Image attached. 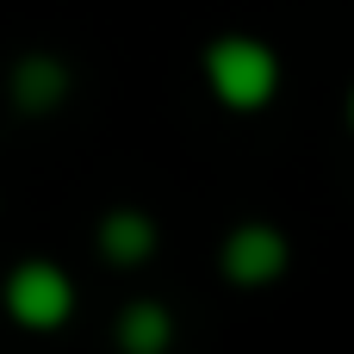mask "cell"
<instances>
[{
  "instance_id": "obj_2",
  "label": "cell",
  "mask_w": 354,
  "mask_h": 354,
  "mask_svg": "<svg viewBox=\"0 0 354 354\" xmlns=\"http://www.w3.org/2000/svg\"><path fill=\"white\" fill-rule=\"evenodd\" d=\"M0 311H6V324H19V330H31V336L62 330V324L75 317V280H68V268H56V261H44V255L12 261L6 280H0Z\"/></svg>"
},
{
  "instance_id": "obj_3",
  "label": "cell",
  "mask_w": 354,
  "mask_h": 354,
  "mask_svg": "<svg viewBox=\"0 0 354 354\" xmlns=\"http://www.w3.org/2000/svg\"><path fill=\"white\" fill-rule=\"evenodd\" d=\"M286 268H292V243H286V230L268 224V218H249V224H236V230L218 243V274H224L230 286H243V292L274 286Z\"/></svg>"
},
{
  "instance_id": "obj_7",
  "label": "cell",
  "mask_w": 354,
  "mask_h": 354,
  "mask_svg": "<svg viewBox=\"0 0 354 354\" xmlns=\"http://www.w3.org/2000/svg\"><path fill=\"white\" fill-rule=\"evenodd\" d=\"M348 131H354V87H348Z\"/></svg>"
},
{
  "instance_id": "obj_5",
  "label": "cell",
  "mask_w": 354,
  "mask_h": 354,
  "mask_svg": "<svg viewBox=\"0 0 354 354\" xmlns=\"http://www.w3.org/2000/svg\"><path fill=\"white\" fill-rule=\"evenodd\" d=\"M156 243H162V230H156V218H149L143 205H112V212L93 224V249H100L112 268H143V261L156 255Z\"/></svg>"
},
{
  "instance_id": "obj_4",
  "label": "cell",
  "mask_w": 354,
  "mask_h": 354,
  "mask_svg": "<svg viewBox=\"0 0 354 354\" xmlns=\"http://www.w3.org/2000/svg\"><path fill=\"white\" fill-rule=\"evenodd\" d=\"M68 93H75V68H68L56 50H25V56H12V68H6V100H12L19 118H50V112L68 106Z\"/></svg>"
},
{
  "instance_id": "obj_6",
  "label": "cell",
  "mask_w": 354,
  "mask_h": 354,
  "mask_svg": "<svg viewBox=\"0 0 354 354\" xmlns=\"http://www.w3.org/2000/svg\"><path fill=\"white\" fill-rule=\"evenodd\" d=\"M112 342H118V354H168L174 348V311L162 299H131L112 324Z\"/></svg>"
},
{
  "instance_id": "obj_1",
  "label": "cell",
  "mask_w": 354,
  "mask_h": 354,
  "mask_svg": "<svg viewBox=\"0 0 354 354\" xmlns=\"http://www.w3.org/2000/svg\"><path fill=\"white\" fill-rule=\"evenodd\" d=\"M199 68H205L212 100H218L224 112H243V118L261 112V106L280 93V56H274V44L255 37V31H224V37H212L205 56H199Z\"/></svg>"
}]
</instances>
